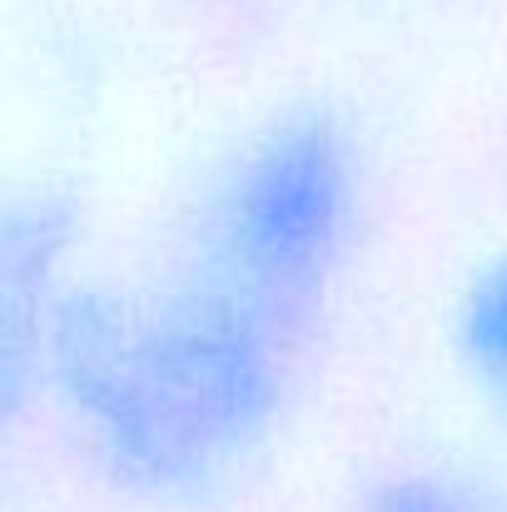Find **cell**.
<instances>
[{"instance_id": "6da1fadb", "label": "cell", "mask_w": 507, "mask_h": 512, "mask_svg": "<svg viewBox=\"0 0 507 512\" xmlns=\"http://www.w3.org/2000/svg\"><path fill=\"white\" fill-rule=\"evenodd\" d=\"M304 348L169 254L75 274L40 334L35 403L140 512H219L269 463Z\"/></svg>"}, {"instance_id": "7a4b0ae2", "label": "cell", "mask_w": 507, "mask_h": 512, "mask_svg": "<svg viewBox=\"0 0 507 512\" xmlns=\"http://www.w3.org/2000/svg\"><path fill=\"white\" fill-rule=\"evenodd\" d=\"M373 224V150L334 100H284L239 125L179 199L174 259L299 348L348 299Z\"/></svg>"}, {"instance_id": "3957f363", "label": "cell", "mask_w": 507, "mask_h": 512, "mask_svg": "<svg viewBox=\"0 0 507 512\" xmlns=\"http://www.w3.org/2000/svg\"><path fill=\"white\" fill-rule=\"evenodd\" d=\"M85 244V204L60 184H35L0 219V398L20 423L35 403V358L60 289L75 279Z\"/></svg>"}, {"instance_id": "277c9868", "label": "cell", "mask_w": 507, "mask_h": 512, "mask_svg": "<svg viewBox=\"0 0 507 512\" xmlns=\"http://www.w3.org/2000/svg\"><path fill=\"white\" fill-rule=\"evenodd\" d=\"M448 343L473 398L507 428V249L473 264L458 284Z\"/></svg>"}, {"instance_id": "5b68a950", "label": "cell", "mask_w": 507, "mask_h": 512, "mask_svg": "<svg viewBox=\"0 0 507 512\" xmlns=\"http://www.w3.org/2000/svg\"><path fill=\"white\" fill-rule=\"evenodd\" d=\"M348 512H507V493L458 468H393L373 478Z\"/></svg>"}]
</instances>
